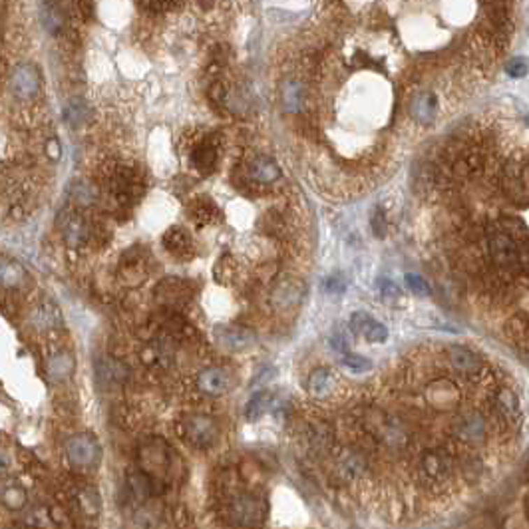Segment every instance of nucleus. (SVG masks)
<instances>
[{
    "label": "nucleus",
    "mask_w": 529,
    "mask_h": 529,
    "mask_svg": "<svg viewBox=\"0 0 529 529\" xmlns=\"http://www.w3.org/2000/svg\"><path fill=\"white\" fill-rule=\"evenodd\" d=\"M217 516L233 529H261L267 519V495L247 484L239 470L223 468L213 479Z\"/></svg>",
    "instance_id": "obj_1"
},
{
    "label": "nucleus",
    "mask_w": 529,
    "mask_h": 529,
    "mask_svg": "<svg viewBox=\"0 0 529 529\" xmlns=\"http://www.w3.org/2000/svg\"><path fill=\"white\" fill-rule=\"evenodd\" d=\"M175 430L185 446L199 452L213 450L221 436L219 422L211 414L205 412L183 414L175 424Z\"/></svg>",
    "instance_id": "obj_2"
},
{
    "label": "nucleus",
    "mask_w": 529,
    "mask_h": 529,
    "mask_svg": "<svg viewBox=\"0 0 529 529\" xmlns=\"http://www.w3.org/2000/svg\"><path fill=\"white\" fill-rule=\"evenodd\" d=\"M488 245H490L491 259L500 269L528 273V241H516L500 227H495V229H491L490 237H488Z\"/></svg>",
    "instance_id": "obj_3"
},
{
    "label": "nucleus",
    "mask_w": 529,
    "mask_h": 529,
    "mask_svg": "<svg viewBox=\"0 0 529 529\" xmlns=\"http://www.w3.org/2000/svg\"><path fill=\"white\" fill-rule=\"evenodd\" d=\"M488 420L481 412H462L456 416L452 422V436L454 440L470 450L481 448L488 442Z\"/></svg>",
    "instance_id": "obj_4"
},
{
    "label": "nucleus",
    "mask_w": 529,
    "mask_h": 529,
    "mask_svg": "<svg viewBox=\"0 0 529 529\" xmlns=\"http://www.w3.org/2000/svg\"><path fill=\"white\" fill-rule=\"evenodd\" d=\"M528 159L526 157H512L504 166L502 171V187L504 194L517 203V205L526 207L529 201L528 191Z\"/></svg>",
    "instance_id": "obj_5"
},
{
    "label": "nucleus",
    "mask_w": 529,
    "mask_h": 529,
    "mask_svg": "<svg viewBox=\"0 0 529 529\" xmlns=\"http://www.w3.org/2000/svg\"><path fill=\"white\" fill-rule=\"evenodd\" d=\"M66 456L72 468H76L80 472L92 470L100 464V444L92 434H74L72 438L66 442Z\"/></svg>",
    "instance_id": "obj_6"
},
{
    "label": "nucleus",
    "mask_w": 529,
    "mask_h": 529,
    "mask_svg": "<svg viewBox=\"0 0 529 529\" xmlns=\"http://www.w3.org/2000/svg\"><path fill=\"white\" fill-rule=\"evenodd\" d=\"M195 295L194 284L189 281H183L180 277H168L164 281H159L154 291L155 300L166 307V309L177 310L183 309Z\"/></svg>",
    "instance_id": "obj_7"
},
{
    "label": "nucleus",
    "mask_w": 529,
    "mask_h": 529,
    "mask_svg": "<svg viewBox=\"0 0 529 529\" xmlns=\"http://www.w3.org/2000/svg\"><path fill=\"white\" fill-rule=\"evenodd\" d=\"M108 191L116 197L117 201H133L143 191V183L140 175L129 168H116L106 177Z\"/></svg>",
    "instance_id": "obj_8"
},
{
    "label": "nucleus",
    "mask_w": 529,
    "mask_h": 529,
    "mask_svg": "<svg viewBox=\"0 0 529 529\" xmlns=\"http://www.w3.org/2000/svg\"><path fill=\"white\" fill-rule=\"evenodd\" d=\"M215 342L227 352H245L257 345V335L241 324H219L213 331Z\"/></svg>",
    "instance_id": "obj_9"
},
{
    "label": "nucleus",
    "mask_w": 529,
    "mask_h": 529,
    "mask_svg": "<svg viewBox=\"0 0 529 529\" xmlns=\"http://www.w3.org/2000/svg\"><path fill=\"white\" fill-rule=\"evenodd\" d=\"M58 227L64 235L66 245L78 249V247L86 245L92 239V225L82 213H78L74 209L62 211V215L58 217Z\"/></svg>",
    "instance_id": "obj_10"
},
{
    "label": "nucleus",
    "mask_w": 529,
    "mask_h": 529,
    "mask_svg": "<svg viewBox=\"0 0 529 529\" xmlns=\"http://www.w3.org/2000/svg\"><path fill=\"white\" fill-rule=\"evenodd\" d=\"M217 157H219V140L215 133H207L194 143L189 152V164L197 173L209 175L217 166Z\"/></svg>",
    "instance_id": "obj_11"
},
{
    "label": "nucleus",
    "mask_w": 529,
    "mask_h": 529,
    "mask_svg": "<svg viewBox=\"0 0 529 529\" xmlns=\"http://www.w3.org/2000/svg\"><path fill=\"white\" fill-rule=\"evenodd\" d=\"M231 384L233 376L229 375V370H225L221 366H207L195 376L197 390L209 398H219L223 394H227L231 390Z\"/></svg>",
    "instance_id": "obj_12"
},
{
    "label": "nucleus",
    "mask_w": 529,
    "mask_h": 529,
    "mask_svg": "<svg viewBox=\"0 0 529 529\" xmlns=\"http://www.w3.org/2000/svg\"><path fill=\"white\" fill-rule=\"evenodd\" d=\"M305 297V284L298 279L287 277L273 287L271 291V305L277 310H289L297 307Z\"/></svg>",
    "instance_id": "obj_13"
},
{
    "label": "nucleus",
    "mask_w": 529,
    "mask_h": 529,
    "mask_svg": "<svg viewBox=\"0 0 529 529\" xmlns=\"http://www.w3.org/2000/svg\"><path fill=\"white\" fill-rule=\"evenodd\" d=\"M10 88L16 98L30 100L40 92V72L36 66L20 64L13 72L10 78Z\"/></svg>",
    "instance_id": "obj_14"
},
{
    "label": "nucleus",
    "mask_w": 529,
    "mask_h": 529,
    "mask_svg": "<svg viewBox=\"0 0 529 529\" xmlns=\"http://www.w3.org/2000/svg\"><path fill=\"white\" fill-rule=\"evenodd\" d=\"M161 243H164V249L168 251L169 255L183 259V261H187V259H191L195 255L194 237L189 235L187 229H183L180 225L169 227L161 237Z\"/></svg>",
    "instance_id": "obj_15"
},
{
    "label": "nucleus",
    "mask_w": 529,
    "mask_h": 529,
    "mask_svg": "<svg viewBox=\"0 0 529 529\" xmlns=\"http://www.w3.org/2000/svg\"><path fill=\"white\" fill-rule=\"evenodd\" d=\"M247 180L257 183V185H273L281 177V168L277 166V161L267 157V155H257L253 157L245 169Z\"/></svg>",
    "instance_id": "obj_16"
},
{
    "label": "nucleus",
    "mask_w": 529,
    "mask_h": 529,
    "mask_svg": "<svg viewBox=\"0 0 529 529\" xmlns=\"http://www.w3.org/2000/svg\"><path fill=\"white\" fill-rule=\"evenodd\" d=\"M493 412L504 420L507 426H516L521 420V404L512 388H500L493 396Z\"/></svg>",
    "instance_id": "obj_17"
},
{
    "label": "nucleus",
    "mask_w": 529,
    "mask_h": 529,
    "mask_svg": "<svg viewBox=\"0 0 529 529\" xmlns=\"http://www.w3.org/2000/svg\"><path fill=\"white\" fill-rule=\"evenodd\" d=\"M119 279L128 287H138L147 279V265H145V257L142 253H138L136 249L128 251L122 263H119Z\"/></svg>",
    "instance_id": "obj_18"
},
{
    "label": "nucleus",
    "mask_w": 529,
    "mask_h": 529,
    "mask_svg": "<svg viewBox=\"0 0 529 529\" xmlns=\"http://www.w3.org/2000/svg\"><path fill=\"white\" fill-rule=\"evenodd\" d=\"M350 331L364 336L368 342H384L388 338V328L382 323L375 321L366 312H354L350 317Z\"/></svg>",
    "instance_id": "obj_19"
},
{
    "label": "nucleus",
    "mask_w": 529,
    "mask_h": 529,
    "mask_svg": "<svg viewBox=\"0 0 529 529\" xmlns=\"http://www.w3.org/2000/svg\"><path fill=\"white\" fill-rule=\"evenodd\" d=\"M307 446L314 456H328L335 446V432L326 422H314L307 430Z\"/></svg>",
    "instance_id": "obj_20"
},
{
    "label": "nucleus",
    "mask_w": 529,
    "mask_h": 529,
    "mask_svg": "<svg viewBox=\"0 0 529 529\" xmlns=\"http://www.w3.org/2000/svg\"><path fill=\"white\" fill-rule=\"evenodd\" d=\"M96 376L103 386H119L128 380L129 370L126 364L114 358H102L96 362Z\"/></svg>",
    "instance_id": "obj_21"
},
{
    "label": "nucleus",
    "mask_w": 529,
    "mask_h": 529,
    "mask_svg": "<svg viewBox=\"0 0 529 529\" xmlns=\"http://www.w3.org/2000/svg\"><path fill=\"white\" fill-rule=\"evenodd\" d=\"M410 114L418 122V124H432L436 119V114H438V98L436 94L432 92H422L418 94L416 98L410 103Z\"/></svg>",
    "instance_id": "obj_22"
},
{
    "label": "nucleus",
    "mask_w": 529,
    "mask_h": 529,
    "mask_svg": "<svg viewBox=\"0 0 529 529\" xmlns=\"http://www.w3.org/2000/svg\"><path fill=\"white\" fill-rule=\"evenodd\" d=\"M189 219L195 221L197 225L205 227V225H211L215 223L217 217H219V209L215 205V201L207 195H201V197H195L194 201L189 203Z\"/></svg>",
    "instance_id": "obj_23"
},
{
    "label": "nucleus",
    "mask_w": 529,
    "mask_h": 529,
    "mask_svg": "<svg viewBox=\"0 0 529 529\" xmlns=\"http://www.w3.org/2000/svg\"><path fill=\"white\" fill-rule=\"evenodd\" d=\"M448 361L454 368L462 375H474L481 368V361L474 350L464 347H450L448 349Z\"/></svg>",
    "instance_id": "obj_24"
},
{
    "label": "nucleus",
    "mask_w": 529,
    "mask_h": 529,
    "mask_svg": "<svg viewBox=\"0 0 529 529\" xmlns=\"http://www.w3.org/2000/svg\"><path fill=\"white\" fill-rule=\"evenodd\" d=\"M281 102L284 110L291 114H298L305 110L307 106V92L303 88V84H298L295 80H284L281 86Z\"/></svg>",
    "instance_id": "obj_25"
},
{
    "label": "nucleus",
    "mask_w": 529,
    "mask_h": 529,
    "mask_svg": "<svg viewBox=\"0 0 529 529\" xmlns=\"http://www.w3.org/2000/svg\"><path fill=\"white\" fill-rule=\"evenodd\" d=\"M140 358L145 366L150 368H168L171 364V350L168 349V342L166 340H155L152 345H147L145 349L142 350Z\"/></svg>",
    "instance_id": "obj_26"
},
{
    "label": "nucleus",
    "mask_w": 529,
    "mask_h": 529,
    "mask_svg": "<svg viewBox=\"0 0 529 529\" xmlns=\"http://www.w3.org/2000/svg\"><path fill=\"white\" fill-rule=\"evenodd\" d=\"M46 370L54 382H64L74 372V356L66 350H60L56 354H52L46 364Z\"/></svg>",
    "instance_id": "obj_27"
},
{
    "label": "nucleus",
    "mask_w": 529,
    "mask_h": 529,
    "mask_svg": "<svg viewBox=\"0 0 529 529\" xmlns=\"http://www.w3.org/2000/svg\"><path fill=\"white\" fill-rule=\"evenodd\" d=\"M335 388V376L328 368H314L307 380V390L314 398H324Z\"/></svg>",
    "instance_id": "obj_28"
},
{
    "label": "nucleus",
    "mask_w": 529,
    "mask_h": 529,
    "mask_svg": "<svg viewBox=\"0 0 529 529\" xmlns=\"http://www.w3.org/2000/svg\"><path fill=\"white\" fill-rule=\"evenodd\" d=\"M64 119L70 128H82L92 119V108L84 100L74 98L64 106Z\"/></svg>",
    "instance_id": "obj_29"
},
{
    "label": "nucleus",
    "mask_w": 529,
    "mask_h": 529,
    "mask_svg": "<svg viewBox=\"0 0 529 529\" xmlns=\"http://www.w3.org/2000/svg\"><path fill=\"white\" fill-rule=\"evenodd\" d=\"M24 267L13 259H0V284L6 289H14L24 283Z\"/></svg>",
    "instance_id": "obj_30"
},
{
    "label": "nucleus",
    "mask_w": 529,
    "mask_h": 529,
    "mask_svg": "<svg viewBox=\"0 0 529 529\" xmlns=\"http://www.w3.org/2000/svg\"><path fill=\"white\" fill-rule=\"evenodd\" d=\"M32 323L40 326V328H50V331L52 328H58V326H62V312H60V309L56 305L44 303L32 314Z\"/></svg>",
    "instance_id": "obj_31"
},
{
    "label": "nucleus",
    "mask_w": 529,
    "mask_h": 529,
    "mask_svg": "<svg viewBox=\"0 0 529 529\" xmlns=\"http://www.w3.org/2000/svg\"><path fill=\"white\" fill-rule=\"evenodd\" d=\"M273 406V394L267 390H261L257 394L251 396V400L245 406V418L249 422H255L265 412H269Z\"/></svg>",
    "instance_id": "obj_32"
},
{
    "label": "nucleus",
    "mask_w": 529,
    "mask_h": 529,
    "mask_svg": "<svg viewBox=\"0 0 529 529\" xmlns=\"http://www.w3.org/2000/svg\"><path fill=\"white\" fill-rule=\"evenodd\" d=\"M529 328H528V317L526 314H517L507 324V335L512 336L514 345L523 352H528L529 347Z\"/></svg>",
    "instance_id": "obj_33"
},
{
    "label": "nucleus",
    "mask_w": 529,
    "mask_h": 529,
    "mask_svg": "<svg viewBox=\"0 0 529 529\" xmlns=\"http://www.w3.org/2000/svg\"><path fill=\"white\" fill-rule=\"evenodd\" d=\"M66 16L64 13H60L58 4H42V24L48 32H60L64 28Z\"/></svg>",
    "instance_id": "obj_34"
},
{
    "label": "nucleus",
    "mask_w": 529,
    "mask_h": 529,
    "mask_svg": "<svg viewBox=\"0 0 529 529\" xmlns=\"http://www.w3.org/2000/svg\"><path fill=\"white\" fill-rule=\"evenodd\" d=\"M72 199L76 201L78 205H92V203H96V199H98V191L94 189V185L90 183H86V181H76L74 185H72Z\"/></svg>",
    "instance_id": "obj_35"
},
{
    "label": "nucleus",
    "mask_w": 529,
    "mask_h": 529,
    "mask_svg": "<svg viewBox=\"0 0 529 529\" xmlns=\"http://www.w3.org/2000/svg\"><path fill=\"white\" fill-rule=\"evenodd\" d=\"M340 362L345 364V368H349L352 372H368L372 368V362L368 358H364L361 354H354V352H347L340 356Z\"/></svg>",
    "instance_id": "obj_36"
},
{
    "label": "nucleus",
    "mask_w": 529,
    "mask_h": 529,
    "mask_svg": "<svg viewBox=\"0 0 529 529\" xmlns=\"http://www.w3.org/2000/svg\"><path fill=\"white\" fill-rule=\"evenodd\" d=\"M404 281H406V287L412 291L414 295H418V297H430V295H432L430 284H428L426 279H422L420 275L408 273V275L404 277Z\"/></svg>",
    "instance_id": "obj_37"
},
{
    "label": "nucleus",
    "mask_w": 529,
    "mask_h": 529,
    "mask_svg": "<svg viewBox=\"0 0 529 529\" xmlns=\"http://www.w3.org/2000/svg\"><path fill=\"white\" fill-rule=\"evenodd\" d=\"M233 261L229 255H223V257L219 259V263L215 265V269H213V277L219 281V283H229L231 281V277H233Z\"/></svg>",
    "instance_id": "obj_38"
},
{
    "label": "nucleus",
    "mask_w": 529,
    "mask_h": 529,
    "mask_svg": "<svg viewBox=\"0 0 529 529\" xmlns=\"http://www.w3.org/2000/svg\"><path fill=\"white\" fill-rule=\"evenodd\" d=\"M378 289H380V295L384 300H396V298H402V291L398 284L394 283V281H388V279H380V284H378Z\"/></svg>",
    "instance_id": "obj_39"
},
{
    "label": "nucleus",
    "mask_w": 529,
    "mask_h": 529,
    "mask_svg": "<svg viewBox=\"0 0 529 529\" xmlns=\"http://www.w3.org/2000/svg\"><path fill=\"white\" fill-rule=\"evenodd\" d=\"M24 491L18 490L16 486L14 488H8V490L4 491V495H2V502L8 505L10 509H18V507H22L24 504Z\"/></svg>",
    "instance_id": "obj_40"
},
{
    "label": "nucleus",
    "mask_w": 529,
    "mask_h": 529,
    "mask_svg": "<svg viewBox=\"0 0 529 529\" xmlns=\"http://www.w3.org/2000/svg\"><path fill=\"white\" fill-rule=\"evenodd\" d=\"M505 72L512 78H523L528 74V62L526 58H514L505 64Z\"/></svg>",
    "instance_id": "obj_41"
},
{
    "label": "nucleus",
    "mask_w": 529,
    "mask_h": 529,
    "mask_svg": "<svg viewBox=\"0 0 529 529\" xmlns=\"http://www.w3.org/2000/svg\"><path fill=\"white\" fill-rule=\"evenodd\" d=\"M331 347L336 350V352H340V356L342 354H347V352H350V342H349V338H347V335H342V333H338V331H335L333 333V336H331Z\"/></svg>",
    "instance_id": "obj_42"
},
{
    "label": "nucleus",
    "mask_w": 529,
    "mask_h": 529,
    "mask_svg": "<svg viewBox=\"0 0 529 529\" xmlns=\"http://www.w3.org/2000/svg\"><path fill=\"white\" fill-rule=\"evenodd\" d=\"M143 8L147 10H159V13H168V10H175L180 8V2H143Z\"/></svg>",
    "instance_id": "obj_43"
},
{
    "label": "nucleus",
    "mask_w": 529,
    "mask_h": 529,
    "mask_svg": "<svg viewBox=\"0 0 529 529\" xmlns=\"http://www.w3.org/2000/svg\"><path fill=\"white\" fill-rule=\"evenodd\" d=\"M386 217H384V213L378 209L375 215H372V231L378 235V237H384V233H386Z\"/></svg>",
    "instance_id": "obj_44"
},
{
    "label": "nucleus",
    "mask_w": 529,
    "mask_h": 529,
    "mask_svg": "<svg viewBox=\"0 0 529 529\" xmlns=\"http://www.w3.org/2000/svg\"><path fill=\"white\" fill-rule=\"evenodd\" d=\"M324 289H326V293H342L345 291V281L335 275V277H328L326 281H324Z\"/></svg>",
    "instance_id": "obj_45"
},
{
    "label": "nucleus",
    "mask_w": 529,
    "mask_h": 529,
    "mask_svg": "<svg viewBox=\"0 0 529 529\" xmlns=\"http://www.w3.org/2000/svg\"><path fill=\"white\" fill-rule=\"evenodd\" d=\"M46 152H48V155H50L52 159L56 161V159L60 157V154H62V150H60V143H58V140H50V142H48V145H46Z\"/></svg>",
    "instance_id": "obj_46"
},
{
    "label": "nucleus",
    "mask_w": 529,
    "mask_h": 529,
    "mask_svg": "<svg viewBox=\"0 0 529 529\" xmlns=\"http://www.w3.org/2000/svg\"><path fill=\"white\" fill-rule=\"evenodd\" d=\"M2 468H4V458H2V454H0V472H2Z\"/></svg>",
    "instance_id": "obj_47"
}]
</instances>
